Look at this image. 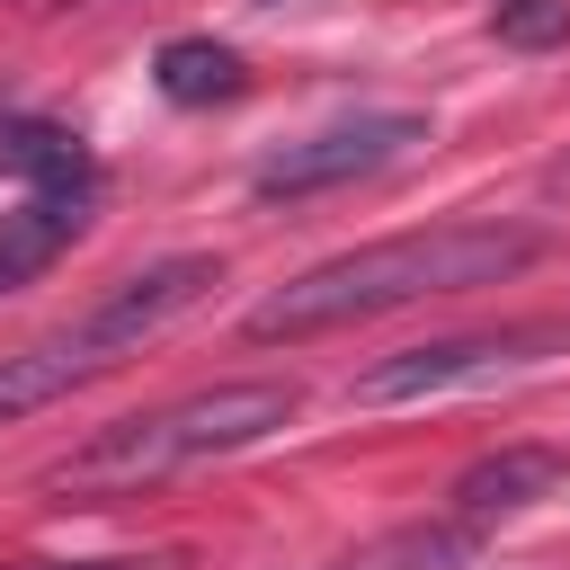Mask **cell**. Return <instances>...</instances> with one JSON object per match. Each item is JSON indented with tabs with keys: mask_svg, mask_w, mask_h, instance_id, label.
Wrapping results in <instances>:
<instances>
[{
	"mask_svg": "<svg viewBox=\"0 0 570 570\" xmlns=\"http://www.w3.org/2000/svg\"><path fill=\"white\" fill-rule=\"evenodd\" d=\"M534 249L543 240L517 232V223H436V232L365 240V249H338V258L303 267L294 285H276L249 312V338H312V330L374 321V312H401V303H428V294H472V285L534 267Z\"/></svg>",
	"mask_w": 570,
	"mask_h": 570,
	"instance_id": "cell-1",
	"label": "cell"
},
{
	"mask_svg": "<svg viewBox=\"0 0 570 570\" xmlns=\"http://www.w3.org/2000/svg\"><path fill=\"white\" fill-rule=\"evenodd\" d=\"M294 419V383H214V392H187V401H160V410H134L116 428H98L71 463H53V499H134L169 472H196L214 454H240L258 436H276Z\"/></svg>",
	"mask_w": 570,
	"mask_h": 570,
	"instance_id": "cell-2",
	"label": "cell"
},
{
	"mask_svg": "<svg viewBox=\"0 0 570 570\" xmlns=\"http://www.w3.org/2000/svg\"><path fill=\"white\" fill-rule=\"evenodd\" d=\"M543 347H561V330H472V338H428V347H401L383 365L356 374V401L365 410H392V401H436V392H463V383H499V374H525Z\"/></svg>",
	"mask_w": 570,
	"mask_h": 570,
	"instance_id": "cell-3",
	"label": "cell"
},
{
	"mask_svg": "<svg viewBox=\"0 0 570 570\" xmlns=\"http://www.w3.org/2000/svg\"><path fill=\"white\" fill-rule=\"evenodd\" d=\"M419 142H428V116H410V107L347 116V125H321V134H303V142H285V151H267V160L249 169V187H258V196H321V187H347V178L392 169V160H401V151H419Z\"/></svg>",
	"mask_w": 570,
	"mask_h": 570,
	"instance_id": "cell-4",
	"label": "cell"
},
{
	"mask_svg": "<svg viewBox=\"0 0 570 570\" xmlns=\"http://www.w3.org/2000/svg\"><path fill=\"white\" fill-rule=\"evenodd\" d=\"M125 356V338H116V321L89 303L71 330H53V338H36V347H18V356H0V428L9 419H27V410H45V401H62V392H80L89 374H107Z\"/></svg>",
	"mask_w": 570,
	"mask_h": 570,
	"instance_id": "cell-5",
	"label": "cell"
},
{
	"mask_svg": "<svg viewBox=\"0 0 570 570\" xmlns=\"http://www.w3.org/2000/svg\"><path fill=\"white\" fill-rule=\"evenodd\" d=\"M80 223H89V187H27L0 214V294L27 285V276H45L80 240Z\"/></svg>",
	"mask_w": 570,
	"mask_h": 570,
	"instance_id": "cell-6",
	"label": "cell"
},
{
	"mask_svg": "<svg viewBox=\"0 0 570 570\" xmlns=\"http://www.w3.org/2000/svg\"><path fill=\"white\" fill-rule=\"evenodd\" d=\"M561 481H570V454H552V445H499V454H481V463L454 472V508L472 525H490V517H517V508L552 499Z\"/></svg>",
	"mask_w": 570,
	"mask_h": 570,
	"instance_id": "cell-7",
	"label": "cell"
},
{
	"mask_svg": "<svg viewBox=\"0 0 570 570\" xmlns=\"http://www.w3.org/2000/svg\"><path fill=\"white\" fill-rule=\"evenodd\" d=\"M151 89L169 107H223V98H240V53L214 36H169L151 53Z\"/></svg>",
	"mask_w": 570,
	"mask_h": 570,
	"instance_id": "cell-8",
	"label": "cell"
},
{
	"mask_svg": "<svg viewBox=\"0 0 570 570\" xmlns=\"http://www.w3.org/2000/svg\"><path fill=\"white\" fill-rule=\"evenodd\" d=\"M0 169H9L18 187H98V178H89L80 134L36 125V116H9V125H0Z\"/></svg>",
	"mask_w": 570,
	"mask_h": 570,
	"instance_id": "cell-9",
	"label": "cell"
},
{
	"mask_svg": "<svg viewBox=\"0 0 570 570\" xmlns=\"http://www.w3.org/2000/svg\"><path fill=\"white\" fill-rule=\"evenodd\" d=\"M490 36H499V45H517V53H552V45L570 36V0H499Z\"/></svg>",
	"mask_w": 570,
	"mask_h": 570,
	"instance_id": "cell-10",
	"label": "cell"
},
{
	"mask_svg": "<svg viewBox=\"0 0 570 570\" xmlns=\"http://www.w3.org/2000/svg\"><path fill=\"white\" fill-rule=\"evenodd\" d=\"M9 570H178V552H151V561H9Z\"/></svg>",
	"mask_w": 570,
	"mask_h": 570,
	"instance_id": "cell-11",
	"label": "cell"
},
{
	"mask_svg": "<svg viewBox=\"0 0 570 570\" xmlns=\"http://www.w3.org/2000/svg\"><path fill=\"white\" fill-rule=\"evenodd\" d=\"M45 9H80V0H45Z\"/></svg>",
	"mask_w": 570,
	"mask_h": 570,
	"instance_id": "cell-12",
	"label": "cell"
}]
</instances>
